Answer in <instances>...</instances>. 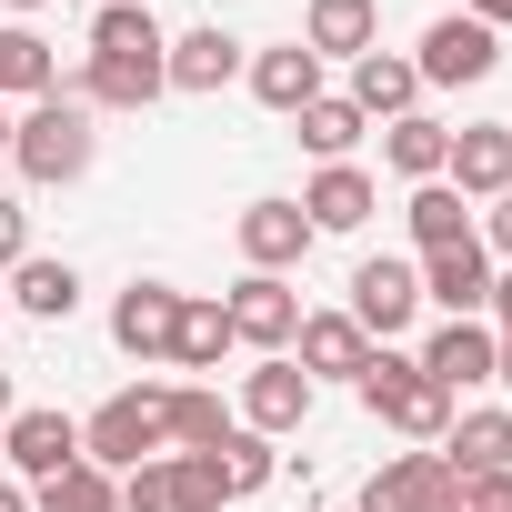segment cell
Returning a JSON list of instances; mask_svg holds the SVG:
<instances>
[{
  "mask_svg": "<svg viewBox=\"0 0 512 512\" xmlns=\"http://www.w3.org/2000/svg\"><path fill=\"white\" fill-rule=\"evenodd\" d=\"M352 392H362V412H372L382 432H402V442H422V452L452 432V392H442V382H432L412 352H372Z\"/></svg>",
  "mask_w": 512,
  "mask_h": 512,
  "instance_id": "obj_1",
  "label": "cell"
},
{
  "mask_svg": "<svg viewBox=\"0 0 512 512\" xmlns=\"http://www.w3.org/2000/svg\"><path fill=\"white\" fill-rule=\"evenodd\" d=\"M161 452H171V392L161 382H131L81 422V462H101V472H141Z\"/></svg>",
  "mask_w": 512,
  "mask_h": 512,
  "instance_id": "obj_2",
  "label": "cell"
},
{
  "mask_svg": "<svg viewBox=\"0 0 512 512\" xmlns=\"http://www.w3.org/2000/svg\"><path fill=\"white\" fill-rule=\"evenodd\" d=\"M91 151H101V131H91V111L81 101H31L21 121H11V161H21V181H41V191H61V181H81L91 171Z\"/></svg>",
  "mask_w": 512,
  "mask_h": 512,
  "instance_id": "obj_3",
  "label": "cell"
},
{
  "mask_svg": "<svg viewBox=\"0 0 512 512\" xmlns=\"http://www.w3.org/2000/svg\"><path fill=\"white\" fill-rule=\"evenodd\" d=\"M221 502L231 492H221L211 452H161V462L121 472V512H221Z\"/></svg>",
  "mask_w": 512,
  "mask_h": 512,
  "instance_id": "obj_4",
  "label": "cell"
},
{
  "mask_svg": "<svg viewBox=\"0 0 512 512\" xmlns=\"http://www.w3.org/2000/svg\"><path fill=\"white\" fill-rule=\"evenodd\" d=\"M221 322H231V342H251V352H292V332H302V292L282 282V272H241L231 292H221Z\"/></svg>",
  "mask_w": 512,
  "mask_h": 512,
  "instance_id": "obj_5",
  "label": "cell"
},
{
  "mask_svg": "<svg viewBox=\"0 0 512 512\" xmlns=\"http://www.w3.org/2000/svg\"><path fill=\"white\" fill-rule=\"evenodd\" d=\"M312 372L292 362V352H272V362H251L241 372V432H262V442H282V432H302L312 422Z\"/></svg>",
  "mask_w": 512,
  "mask_h": 512,
  "instance_id": "obj_6",
  "label": "cell"
},
{
  "mask_svg": "<svg viewBox=\"0 0 512 512\" xmlns=\"http://www.w3.org/2000/svg\"><path fill=\"white\" fill-rule=\"evenodd\" d=\"M412 312H422V262H392V251H382V262H362L352 272V322H362V342H402L412 332Z\"/></svg>",
  "mask_w": 512,
  "mask_h": 512,
  "instance_id": "obj_7",
  "label": "cell"
},
{
  "mask_svg": "<svg viewBox=\"0 0 512 512\" xmlns=\"http://www.w3.org/2000/svg\"><path fill=\"white\" fill-rule=\"evenodd\" d=\"M492 61H502V31H482L472 11H442V21L422 31V51H412L422 91H432V81H442V91H462V81H492Z\"/></svg>",
  "mask_w": 512,
  "mask_h": 512,
  "instance_id": "obj_8",
  "label": "cell"
},
{
  "mask_svg": "<svg viewBox=\"0 0 512 512\" xmlns=\"http://www.w3.org/2000/svg\"><path fill=\"white\" fill-rule=\"evenodd\" d=\"M231 241H241V262H251V272H292L302 251H312V221H302V201H282V191H262V201H241V221H231Z\"/></svg>",
  "mask_w": 512,
  "mask_h": 512,
  "instance_id": "obj_9",
  "label": "cell"
},
{
  "mask_svg": "<svg viewBox=\"0 0 512 512\" xmlns=\"http://www.w3.org/2000/svg\"><path fill=\"white\" fill-rule=\"evenodd\" d=\"M0 462H11L21 482H51V472H71L81 462V422L71 412H11V432H0Z\"/></svg>",
  "mask_w": 512,
  "mask_h": 512,
  "instance_id": "obj_10",
  "label": "cell"
},
{
  "mask_svg": "<svg viewBox=\"0 0 512 512\" xmlns=\"http://www.w3.org/2000/svg\"><path fill=\"white\" fill-rule=\"evenodd\" d=\"M422 302H442V322H482V302H492V251H482V231L422 262Z\"/></svg>",
  "mask_w": 512,
  "mask_h": 512,
  "instance_id": "obj_11",
  "label": "cell"
},
{
  "mask_svg": "<svg viewBox=\"0 0 512 512\" xmlns=\"http://www.w3.org/2000/svg\"><path fill=\"white\" fill-rule=\"evenodd\" d=\"M171 332H181V292H171V282H131V292L111 302V342H121L131 362H171Z\"/></svg>",
  "mask_w": 512,
  "mask_h": 512,
  "instance_id": "obj_12",
  "label": "cell"
},
{
  "mask_svg": "<svg viewBox=\"0 0 512 512\" xmlns=\"http://www.w3.org/2000/svg\"><path fill=\"white\" fill-rule=\"evenodd\" d=\"M372 352H382V342H362L352 312H302V332H292V362H302L312 382H362Z\"/></svg>",
  "mask_w": 512,
  "mask_h": 512,
  "instance_id": "obj_13",
  "label": "cell"
},
{
  "mask_svg": "<svg viewBox=\"0 0 512 512\" xmlns=\"http://www.w3.org/2000/svg\"><path fill=\"white\" fill-rule=\"evenodd\" d=\"M442 181H452L462 201H502V191H512V121H472V131H452Z\"/></svg>",
  "mask_w": 512,
  "mask_h": 512,
  "instance_id": "obj_14",
  "label": "cell"
},
{
  "mask_svg": "<svg viewBox=\"0 0 512 512\" xmlns=\"http://www.w3.org/2000/svg\"><path fill=\"white\" fill-rule=\"evenodd\" d=\"M442 502H452L442 452H392V462L362 482V502H352V512H442Z\"/></svg>",
  "mask_w": 512,
  "mask_h": 512,
  "instance_id": "obj_15",
  "label": "cell"
},
{
  "mask_svg": "<svg viewBox=\"0 0 512 512\" xmlns=\"http://www.w3.org/2000/svg\"><path fill=\"white\" fill-rule=\"evenodd\" d=\"M292 41L312 61H362V51H382V0H312Z\"/></svg>",
  "mask_w": 512,
  "mask_h": 512,
  "instance_id": "obj_16",
  "label": "cell"
},
{
  "mask_svg": "<svg viewBox=\"0 0 512 512\" xmlns=\"http://www.w3.org/2000/svg\"><path fill=\"white\" fill-rule=\"evenodd\" d=\"M171 81H161V61H81L71 81H61V101H81V111H151Z\"/></svg>",
  "mask_w": 512,
  "mask_h": 512,
  "instance_id": "obj_17",
  "label": "cell"
},
{
  "mask_svg": "<svg viewBox=\"0 0 512 512\" xmlns=\"http://www.w3.org/2000/svg\"><path fill=\"white\" fill-rule=\"evenodd\" d=\"M372 211H382V191H372L362 161H322V171L302 181V221H312V231H362Z\"/></svg>",
  "mask_w": 512,
  "mask_h": 512,
  "instance_id": "obj_18",
  "label": "cell"
},
{
  "mask_svg": "<svg viewBox=\"0 0 512 512\" xmlns=\"http://www.w3.org/2000/svg\"><path fill=\"white\" fill-rule=\"evenodd\" d=\"M452 482H482V472H512V412H452V432L432 442Z\"/></svg>",
  "mask_w": 512,
  "mask_h": 512,
  "instance_id": "obj_19",
  "label": "cell"
},
{
  "mask_svg": "<svg viewBox=\"0 0 512 512\" xmlns=\"http://www.w3.org/2000/svg\"><path fill=\"white\" fill-rule=\"evenodd\" d=\"M251 101H262V111H312L322 101V61L302 51V41H272V51H251Z\"/></svg>",
  "mask_w": 512,
  "mask_h": 512,
  "instance_id": "obj_20",
  "label": "cell"
},
{
  "mask_svg": "<svg viewBox=\"0 0 512 512\" xmlns=\"http://www.w3.org/2000/svg\"><path fill=\"white\" fill-rule=\"evenodd\" d=\"M161 81H171V91H221V81H241V41H231L221 21H201V31H181V41L161 51Z\"/></svg>",
  "mask_w": 512,
  "mask_h": 512,
  "instance_id": "obj_21",
  "label": "cell"
},
{
  "mask_svg": "<svg viewBox=\"0 0 512 512\" xmlns=\"http://www.w3.org/2000/svg\"><path fill=\"white\" fill-rule=\"evenodd\" d=\"M492 342H502L492 322H442V332H432L412 362H422L442 392H472V382H492Z\"/></svg>",
  "mask_w": 512,
  "mask_h": 512,
  "instance_id": "obj_22",
  "label": "cell"
},
{
  "mask_svg": "<svg viewBox=\"0 0 512 512\" xmlns=\"http://www.w3.org/2000/svg\"><path fill=\"white\" fill-rule=\"evenodd\" d=\"M342 101H352L362 121H402V111L422 101V71H412L402 51H362V61H352V91H342Z\"/></svg>",
  "mask_w": 512,
  "mask_h": 512,
  "instance_id": "obj_23",
  "label": "cell"
},
{
  "mask_svg": "<svg viewBox=\"0 0 512 512\" xmlns=\"http://www.w3.org/2000/svg\"><path fill=\"white\" fill-rule=\"evenodd\" d=\"M171 31L151 21V0H101L91 11V61H161Z\"/></svg>",
  "mask_w": 512,
  "mask_h": 512,
  "instance_id": "obj_24",
  "label": "cell"
},
{
  "mask_svg": "<svg viewBox=\"0 0 512 512\" xmlns=\"http://www.w3.org/2000/svg\"><path fill=\"white\" fill-rule=\"evenodd\" d=\"M51 91H61V51H51L41 31L11 21V31H0V101H21V111H31V101H51Z\"/></svg>",
  "mask_w": 512,
  "mask_h": 512,
  "instance_id": "obj_25",
  "label": "cell"
},
{
  "mask_svg": "<svg viewBox=\"0 0 512 512\" xmlns=\"http://www.w3.org/2000/svg\"><path fill=\"white\" fill-rule=\"evenodd\" d=\"M402 221H412V251H422V262H432V251H452V241H472V201H462L452 181H412Z\"/></svg>",
  "mask_w": 512,
  "mask_h": 512,
  "instance_id": "obj_26",
  "label": "cell"
},
{
  "mask_svg": "<svg viewBox=\"0 0 512 512\" xmlns=\"http://www.w3.org/2000/svg\"><path fill=\"white\" fill-rule=\"evenodd\" d=\"M382 161H392L402 181H442V161H452V131H442L432 111H402V121H382Z\"/></svg>",
  "mask_w": 512,
  "mask_h": 512,
  "instance_id": "obj_27",
  "label": "cell"
},
{
  "mask_svg": "<svg viewBox=\"0 0 512 512\" xmlns=\"http://www.w3.org/2000/svg\"><path fill=\"white\" fill-rule=\"evenodd\" d=\"M11 312H31V322H71V312H81V272L31 251V262L11 272Z\"/></svg>",
  "mask_w": 512,
  "mask_h": 512,
  "instance_id": "obj_28",
  "label": "cell"
},
{
  "mask_svg": "<svg viewBox=\"0 0 512 512\" xmlns=\"http://www.w3.org/2000/svg\"><path fill=\"white\" fill-rule=\"evenodd\" d=\"M241 422L221 412V392L211 382H171V452H221Z\"/></svg>",
  "mask_w": 512,
  "mask_h": 512,
  "instance_id": "obj_29",
  "label": "cell"
},
{
  "mask_svg": "<svg viewBox=\"0 0 512 512\" xmlns=\"http://www.w3.org/2000/svg\"><path fill=\"white\" fill-rule=\"evenodd\" d=\"M31 512H121V472H101V462H71V472L31 482Z\"/></svg>",
  "mask_w": 512,
  "mask_h": 512,
  "instance_id": "obj_30",
  "label": "cell"
},
{
  "mask_svg": "<svg viewBox=\"0 0 512 512\" xmlns=\"http://www.w3.org/2000/svg\"><path fill=\"white\" fill-rule=\"evenodd\" d=\"M292 121H302V151H312V161H352V141L372 131L342 91H322V101H312V111H292Z\"/></svg>",
  "mask_w": 512,
  "mask_h": 512,
  "instance_id": "obj_31",
  "label": "cell"
},
{
  "mask_svg": "<svg viewBox=\"0 0 512 512\" xmlns=\"http://www.w3.org/2000/svg\"><path fill=\"white\" fill-rule=\"evenodd\" d=\"M221 352H231V322H221V302L181 292V332H171V362H181V372H211Z\"/></svg>",
  "mask_w": 512,
  "mask_h": 512,
  "instance_id": "obj_32",
  "label": "cell"
},
{
  "mask_svg": "<svg viewBox=\"0 0 512 512\" xmlns=\"http://www.w3.org/2000/svg\"><path fill=\"white\" fill-rule=\"evenodd\" d=\"M211 472H221V492H231V502H241V492H262V482H272V472H282V452H272V442H262V432H231V442H221V452H211Z\"/></svg>",
  "mask_w": 512,
  "mask_h": 512,
  "instance_id": "obj_33",
  "label": "cell"
},
{
  "mask_svg": "<svg viewBox=\"0 0 512 512\" xmlns=\"http://www.w3.org/2000/svg\"><path fill=\"white\" fill-rule=\"evenodd\" d=\"M442 512H512V472H482V482H452Z\"/></svg>",
  "mask_w": 512,
  "mask_h": 512,
  "instance_id": "obj_34",
  "label": "cell"
},
{
  "mask_svg": "<svg viewBox=\"0 0 512 512\" xmlns=\"http://www.w3.org/2000/svg\"><path fill=\"white\" fill-rule=\"evenodd\" d=\"M21 262H31V211L0 201V272H21Z\"/></svg>",
  "mask_w": 512,
  "mask_h": 512,
  "instance_id": "obj_35",
  "label": "cell"
},
{
  "mask_svg": "<svg viewBox=\"0 0 512 512\" xmlns=\"http://www.w3.org/2000/svg\"><path fill=\"white\" fill-rule=\"evenodd\" d=\"M482 211H492V221H482V251H502V262H512V191H502V201H482Z\"/></svg>",
  "mask_w": 512,
  "mask_h": 512,
  "instance_id": "obj_36",
  "label": "cell"
},
{
  "mask_svg": "<svg viewBox=\"0 0 512 512\" xmlns=\"http://www.w3.org/2000/svg\"><path fill=\"white\" fill-rule=\"evenodd\" d=\"M482 322H492V332H512V262L492 272V302H482Z\"/></svg>",
  "mask_w": 512,
  "mask_h": 512,
  "instance_id": "obj_37",
  "label": "cell"
},
{
  "mask_svg": "<svg viewBox=\"0 0 512 512\" xmlns=\"http://www.w3.org/2000/svg\"><path fill=\"white\" fill-rule=\"evenodd\" d=\"M462 11H472L482 31H502V21H512V0H462Z\"/></svg>",
  "mask_w": 512,
  "mask_h": 512,
  "instance_id": "obj_38",
  "label": "cell"
},
{
  "mask_svg": "<svg viewBox=\"0 0 512 512\" xmlns=\"http://www.w3.org/2000/svg\"><path fill=\"white\" fill-rule=\"evenodd\" d=\"M492 382H502V392H512V332H502V342H492Z\"/></svg>",
  "mask_w": 512,
  "mask_h": 512,
  "instance_id": "obj_39",
  "label": "cell"
},
{
  "mask_svg": "<svg viewBox=\"0 0 512 512\" xmlns=\"http://www.w3.org/2000/svg\"><path fill=\"white\" fill-rule=\"evenodd\" d=\"M0 512H31V492H21V482H0Z\"/></svg>",
  "mask_w": 512,
  "mask_h": 512,
  "instance_id": "obj_40",
  "label": "cell"
},
{
  "mask_svg": "<svg viewBox=\"0 0 512 512\" xmlns=\"http://www.w3.org/2000/svg\"><path fill=\"white\" fill-rule=\"evenodd\" d=\"M11 412H21V402H11V372H0V432H11Z\"/></svg>",
  "mask_w": 512,
  "mask_h": 512,
  "instance_id": "obj_41",
  "label": "cell"
},
{
  "mask_svg": "<svg viewBox=\"0 0 512 512\" xmlns=\"http://www.w3.org/2000/svg\"><path fill=\"white\" fill-rule=\"evenodd\" d=\"M0 161H11V101H0Z\"/></svg>",
  "mask_w": 512,
  "mask_h": 512,
  "instance_id": "obj_42",
  "label": "cell"
},
{
  "mask_svg": "<svg viewBox=\"0 0 512 512\" xmlns=\"http://www.w3.org/2000/svg\"><path fill=\"white\" fill-rule=\"evenodd\" d=\"M11 11H41V0H11Z\"/></svg>",
  "mask_w": 512,
  "mask_h": 512,
  "instance_id": "obj_43",
  "label": "cell"
},
{
  "mask_svg": "<svg viewBox=\"0 0 512 512\" xmlns=\"http://www.w3.org/2000/svg\"><path fill=\"white\" fill-rule=\"evenodd\" d=\"M0 322H11V292H0Z\"/></svg>",
  "mask_w": 512,
  "mask_h": 512,
  "instance_id": "obj_44",
  "label": "cell"
}]
</instances>
